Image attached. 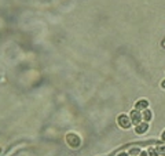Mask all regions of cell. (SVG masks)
<instances>
[{
  "label": "cell",
  "instance_id": "1",
  "mask_svg": "<svg viewBox=\"0 0 165 156\" xmlns=\"http://www.w3.org/2000/svg\"><path fill=\"white\" fill-rule=\"evenodd\" d=\"M66 141H68V144L72 147V148H79L81 144V140L80 137L77 136V134H74V133H70V134H68L66 136Z\"/></svg>",
  "mask_w": 165,
  "mask_h": 156
},
{
  "label": "cell",
  "instance_id": "2",
  "mask_svg": "<svg viewBox=\"0 0 165 156\" xmlns=\"http://www.w3.org/2000/svg\"><path fill=\"white\" fill-rule=\"evenodd\" d=\"M118 124H120L122 128H129L131 124H132L131 117L127 116V115H120V116H118Z\"/></svg>",
  "mask_w": 165,
  "mask_h": 156
},
{
  "label": "cell",
  "instance_id": "3",
  "mask_svg": "<svg viewBox=\"0 0 165 156\" xmlns=\"http://www.w3.org/2000/svg\"><path fill=\"white\" fill-rule=\"evenodd\" d=\"M131 122H132V124H135V126H138V124L141 123L142 120V113L138 112V109H135V111H132L131 112Z\"/></svg>",
  "mask_w": 165,
  "mask_h": 156
},
{
  "label": "cell",
  "instance_id": "4",
  "mask_svg": "<svg viewBox=\"0 0 165 156\" xmlns=\"http://www.w3.org/2000/svg\"><path fill=\"white\" fill-rule=\"evenodd\" d=\"M147 128H149V124H147V122H145V123H139L135 127V131L138 133V134H143V133L147 131Z\"/></svg>",
  "mask_w": 165,
  "mask_h": 156
},
{
  "label": "cell",
  "instance_id": "5",
  "mask_svg": "<svg viewBox=\"0 0 165 156\" xmlns=\"http://www.w3.org/2000/svg\"><path fill=\"white\" fill-rule=\"evenodd\" d=\"M149 106V101H146V100H141V101H138L136 104H135V108L138 109V111H141V109H146Z\"/></svg>",
  "mask_w": 165,
  "mask_h": 156
},
{
  "label": "cell",
  "instance_id": "6",
  "mask_svg": "<svg viewBox=\"0 0 165 156\" xmlns=\"http://www.w3.org/2000/svg\"><path fill=\"white\" fill-rule=\"evenodd\" d=\"M142 117H143L146 122H149V120L151 119V112H150V111H145V112L142 113Z\"/></svg>",
  "mask_w": 165,
  "mask_h": 156
},
{
  "label": "cell",
  "instance_id": "7",
  "mask_svg": "<svg viewBox=\"0 0 165 156\" xmlns=\"http://www.w3.org/2000/svg\"><path fill=\"white\" fill-rule=\"evenodd\" d=\"M129 155H132V156L141 155V149H139V148H132L131 151H129Z\"/></svg>",
  "mask_w": 165,
  "mask_h": 156
},
{
  "label": "cell",
  "instance_id": "8",
  "mask_svg": "<svg viewBox=\"0 0 165 156\" xmlns=\"http://www.w3.org/2000/svg\"><path fill=\"white\" fill-rule=\"evenodd\" d=\"M147 153H149V156H158L157 151H156V149H151V148L149 149V152H147Z\"/></svg>",
  "mask_w": 165,
  "mask_h": 156
},
{
  "label": "cell",
  "instance_id": "9",
  "mask_svg": "<svg viewBox=\"0 0 165 156\" xmlns=\"http://www.w3.org/2000/svg\"><path fill=\"white\" fill-rule=\"evenodd\" d=\"M158 152H160V155L165 156V147H161V148H158Z\"/></svg>",
  "mask_w": 165,
  "mask_h": 156
},
{
  "label": "cell",
  "instance_id": "10",
  "mask_svg": "<svg viewBox=\"0 0 165 156\" xmlns=\"http://www.w3.org/2000/svg\"><path fill=\"white\" fill-rule=\"evenodd\" d=\"M141 156H149V153H146V152H141Z\"/></svg>",
  "mask_w": 165,
  "mask_h": 156
},
{
  "label": "cell",
  "instance_id": "11",
  "mask_svg": "<svg viewBox=\"0 0 165 156\" xmlns=\"http://www.w3.org/2000/svg\"><path fill=\"white\" fill-rule=\"evenodd\" d=\"M118 156H128V153H124V152H122V153H120Z\"/></svg>",
  "mask_w": 165,
  "mask_h": 156
},
{
  "label": "cell",
  "instance_id": "12",
  "mask_svg": "<svg viewBox=\"0 0 165 156\" xmlns=\"http://www.w3.org/2000/svg\"><path fill=\"white\" fill-rule=\"evenodd\" d=\"M162 140L165 141V131H164V134H162Z\"/></svg>",
  "mask_w": 165,
  "mask_h": 156
},
{
  "label": "cell",
  "instance_id": "13",
  "mask_svg": "<svg viewBox=\"0 0 165 156\" xmlns=\"http://www.w3.org/2000/svg\"><path fill=\"white\" fill-rule=\"evenodd\" d=\"M162 87L165 88V80H164V82H162Z\"/></svg>",
  "mask_w": 165,
  "mask_h": 156
}]
</instances>
